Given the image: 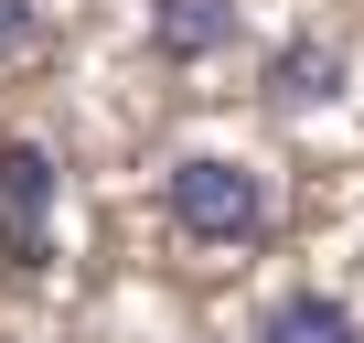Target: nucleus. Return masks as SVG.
I'll return each mask as SVG.
<instances>
[{"instance_id": "f257e3e1", "label": "nucleus", "mask_w": 364, "mask_h": 343, "mask_svg": "<svg viewBox=\"0 0 364 343\" xmlns=\"http://www.w3.org/2000/svg\"><path fill=\"white\" fill-rule=\"evenodd\" d=\"M161 204H171V226H182V236H204V247H247V236H268V183H257L247 161H225V150L171 161Z\"/></svg>"}, {"instance_id": "f03ea898", "label": "nucleus", "mask_w": 364, "mask_h": 343, "mask_svg": "<svg viewBox=\"0 0 364 343\" xmlns=\"http://www.w3.org/2000/svg\"><path fill=\"white\" fill-rule=\"evenodd\" d=\"M43 204H54V161H43L33 139H0V258H11L22 279L54 258V236H43Z\"/></svg>"}, {"instance_id": "7ed1b4c3", "label": "nucleus", "mask_w": 364, "mask_h": 343, "mask_svg": "<svg viewBox=\"0 0 364 343\" xmlns=\"http://www.w3.org/2000/svg\"><path fill=\"white\" fill-rule=\"evenodd\" d=\"M225 33H236V0H150V54L171 65H204Z\"/></svg>"}, {"instance_id": "20e7f679", "label": "nucleus", "mask_w": 364, "mask_h": 343, "mask_svg": "<svg viewBox=\"0 0 364 343\" xmlns=\"http://www.w3.org/2000/svg\"><path fill=\"white\" fill-rule=\"evenodd\" d=\"M257 343H364V322H353L343 300H321V290H289V300L257 322Z\"/></svg>"}, {"instance_id": "39448f33", "label": "nucleus", "mask_w": 364, "mask_h": 343, "mask_svg": "<svg viewBox=\"0 0 364 343\" xmlns=\"http://www.w3.org/2000/svg\"><path fill=\"white\" fill-rule=\"evenodd\" d=\"M343 86V54L332 43H289L279 65H268V97H289V107H311V97H332Z\"/></svg>"}, {"instance_id": "423d86ee", "label": "nucleus", "mask_w": 364, "mask_h": 343, "mask_svg": "<svg viewBox=\"0 0 364 343\" xmlns=\"http://www.w3.org/2000/svg\"><path fill=\"white\" fill-rule=\"evenodd\" d=\"M33 43V0H0V54H22Z\"/></svg>"}]
</instances>
